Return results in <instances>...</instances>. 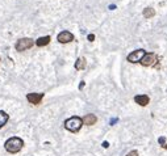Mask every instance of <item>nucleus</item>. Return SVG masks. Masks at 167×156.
<instances>
[{
    "label": "nucleus",
    "mask_w": 167,
    "mask_h": 156,
    "mask_svg": "<svg viewBox=\"0 0 167 156\" xmlns=\"http://www.w3.org/2000/svg\"><path fill=\"white\" fill-rule=\"evenodd\" d=\"M22 146H24V142H22L21 138L13 137V138H9L8 140L5 142L4 147H5V150L8 151L9 154H17L19 151H21Z\"/></svg>",
    "instance_id": "f257e3e1"
},
{
    "label": "nucleus",
    "mask_w": 167,
    "mask_h": 156,
    "mask_svg": "<svg viewBox=\"0 0 167 156\" xmlns=\"http://www.w3.org/2000/svg\"><path fill=\"white\" fill-rule=\"evenodd\" d=\"M83 126V119L81 117H71L69 119H66L65 122V127L66 130L71 131V132H78Z\"/></svg>",
    "instance_id": "f03ea898"
},
{
    "label": "nucleus",
    "mask_w": 167,
    "mask_h": 156,
    "mask_svg": "<svg viewBox=\"0 0 167 156\" xmlns=\"http://www.w3.org/2000/svg\"><path fill=\"white\" fill-rule=\"evenodd\" d=\"M33 45H34V41H33L32 38H21L16 42L15 47L17 51H25V50H28V49H31Z\"/></svg>",
    "instance_id": "7ed1b4c3"
},
{
    "label": "nucleus",
    "mask_w": 167,
    "mask_h": 156,
    "mask_svg": "<svg viewBox=\"0 0 167 156\" xmlns=\"http://www.w3.org/2000/svg\"><path fill=\"white\" fill-rule=\"evenodd\" d=\"M145 54H146V51L143 50V49H139V50L130 52V54L126 56V59H128V62H130V63H138V62H141V59L143 58Z\"/></svg>",
    "instance_id": "20e7f679"
},
{
    "label": "nucleus",
    "mask_w": 167,
    "mask_h": 156,
    "mask_svg": "<svg viewBox=\"0 0 167 156\" xmlns=\"http://www.w3.org/2000/svg\"><path fill=\"white\" fill-rule=\"evenodd\" d=\"M57 39H58L59 44H69V42L74 41V35H72V33H70L67 30H63L57 35Z\"/></svg>",
    "instance_id": "39448f33"
},
{
    "label": "nucleus",
    "mask_w": 167,
    "mask_h": 156,
    "mask_svg": "<svg viewBox=\"0 0 167 156\" xmlns=\"http://www.w3.org/2000/svg\"><path fill=\"white\" fill-rule=\"evenodd\" d=\"M155 59H157V56L153 54V52H146L139 63H141L142 66H145V67H149V66H151L153 63L155 62Z\"/></svg>",
    "instance_id": "423d86ee"
},
{
    "label": "nucleus",
    "mask_w": 167,
    "mask_h": 156,
    "mask_svg": "<svg viewBox=\"0 0 167 156\" xmlns=\"http://www.w3.org/2000/svg\"><path fill=\"white\" fill-rule=\"evenodd\" d=\"M42 98H43V93H28L26 95V100L33 105H38Z\"/></svg>",
    "instance_id": "0eeeda50"
},
{
    "label": "nucleus",
    "mask_w": 167,
    "mask_h": 156,
    "mask_svg": "<svg viewBox=\"0 0 167 156\" xmlns=\"http://www.w3.org/2000/svg\"><path fill=\"white\" fill-rule=\"evenodd\" d=\"M134 101H136V104H138L141 106H146L149 104L150 98L146 95H137V96H134Z\"/></svg>",
    "instance_id": "6e6552de"
},
{
    "label": "nucleus",
    "mask_w": 167,
    "mask_h": 156,
    "mask_svg": "<svg viewBox=\"0 0 167 156\" xmlns=\"http://www.w3.org/2000/svg\"><path fill=\"white\" fill-rule=\"evenodd\" d=\"M96 121H98V118H96L95 114H87L86 117L83 118V123H84V125H88V126L95 125Z\"/></svg>",
    "instance_id": "1a4fd4ad"
},
{
    "label": "nucleus",
    "mask_w": 167,
    "mask_h": 156,
    "mask_svg": "<svg viewBox=\"0 0 167 156\" xmlns=\"http://www.w3.org/2000/svg\"><path fill=\"white\" fill-rule=\"evenodd\" d=\"M34 44L37 45L38 47H43V46H46V45H49V44H50V37H49V35L41 37V38H38L37 41L34 42Z\"/></svg>",
    "instance_id": "9d476101"
},
{
    "label": "nucleus",
    "mask_w": 167,
    "mask_h": 156,
    "mask_svg": "<svg viewBox=\"0 0 167 156\" xmlns=\"http://www.w3.org/2000/svg\"><path fill=\"white\" fill-rule=\"evenodd\" d=\"M86 64H87V62H86V58H78L76 59V62H75V68L78 69V71H81V69H84L86 68Z\"/></svg>",
    "instance_id": "9b49d317"
},
{
    "label": "nucleus",
    "mask_w": 167,
    "mask_h": 156,
    "mask_svg": "<svg viewBox=\"0 0 167 156\" xmlns=\"http://www.w3.org/2000/svg\"><path fill=\"white\" fill-rule=\"evenodd\" d=\"M8 119H9V115L7 114L5 112H3V110H0V129L4 126L7 122H8Z\"/></svg>",
    "instance_id": "f8f14e48"
},
{
    "label": "nucleus",
    "mask_w": 167,
    "mask_h": 156,
    "mask_svg": "<svg viewBox=\"0 0 167 156\" xmlns=\"http://www.w3.org/2000/svg\"><path fill=\"white\" fill-rule=\"evenodd\" d=\"M154 15H155V11L153 8L143 9V17L145 18H151V17H154Z\"/></svg>",
    "instance_id": "ddd939ff"
},
{
    "label": "nucleus",
    "mask_w": 167,
    "mask_h": 156,
    "mask_svg": "<svg viewBox=\"0 0 167 156\" xmlns=\"http://www.w3.org/2000/svg\"><path fill=\"white\" fill-rule=\"evenodd\" d=\"M165 142H166V139L163 138V137H161V138L158 139V143H159V144H162V147H163V146H165Z\"/></svg>",
    "instance_id": "4468645a"
},
{
    "label": "nucleus",
    "mask_w": 167,
    "mask_h": 156,
    "mask_svg": "<svg viewBox=\"0 0 167 156\" xmlns=\"http://www.w3.org/2000/svg\"><path fill=\"white\" fill-rule=\"evenodd\" d=\"M126 156H138V152H137V151H130Z\"/></svg>",
    "instance_id": "2eb2a0df"
},
{
    "label": "nucleus",
    "mask_w": 167,
    "mask_h": 156,
    "mask_svg": "<svg viewBox=\"0 0 167 156\" xmlns=\"http://www.w3.org/2000/svg\"><path fill=\"white\" fill-rule=\"evenodd\" d=\"M87 38H88V41H93V39H95V35H93V34H88V37H87Z\"/></svg>",
    "instance_id": "dca6fc26"
},
{
    "label": "nucleus",
    "mask_w": 167,
    "mask_h": 156,
    "mask_svg": "<svg viewBox=\"0 0 167 156\" xmlns=\"http://www.w3.org/2000/svg\"><path fill=\"white\" fill-rule=\"evenodd\" d=\"M108 142H103V147H104V148H108Z\"/></svg>",
    "instance_id": "f3484780"
},
{
    "label": "nucleus",
    "mask_w": 167,
    "mask_h": 156,
    "mask_svg": "<svg viewBox=\"0 0 167 156\" xmlns=\"http://www.w3.org/2000/svg\"><path fill=\"white\" fill-rule=\"evenodd\" d=\"M116 122H117V118H113V119H111V125H115Z\"/></svg>",
    "instance_id": "a211bd4d"
},
{
    "label": "nucleus",
    "mask_w": 167,
    "mask_h": 156,
    "mask_svg": "<svg viewBox=\"0 0 167 156\" xmlns=\"http://www.w3.org/2000/svg\"><path fill=\"white\" fill-rule=\"evenodd\" d=\"M83 87H84V81H82V84H81V85H79V89H82Z\"/></svg>",
    "instance_id": "6ab92c4d"
},
{
    "label": "nucleus",
    "mask_w": 167,
    "mask_h": 156,
    "mask_svg": "<svg viewBox=\"0 0 167 156\" xmlns=\"http://www.w3.org/2000/svg\"><path fill=\"white\" fill-rule=\"evenodd\" d=\"M163 148H166V150H167V144H166V146H163Z\"/></svg>",
    "instance_id": "aec40b11"
},
{
    "label": "nucleus",
    "mask_w": 167,
    "mask_h": 156,
    "mask_svg": "<svg viewBox=\"0 0 167 156\" xmlns=\"http://www.w3.org/2000/svg\"><path fill=\"white\" fill-rule=\"evenodd\" d=\"M0 62H1V58H0Z\"/></svg>",
    "instance_id": "412c9836"
}]
</instances>
